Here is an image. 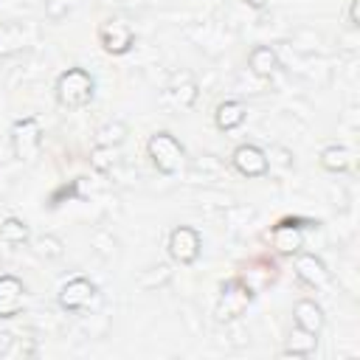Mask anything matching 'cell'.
Wrapping results in <instances>:
<instances>
[{
	"mask_svg": "<svg viewBox=\"0 0 360 360\" xmlns=\"http://www.w3.org/2000/svg\"><path fill=\"white\" fill-rule=\"evenodd\" d=\"M53 96H56V104L65 107V110H82L87 107L93 98H96V79L90 70L84 68H68L56 76V84H53Z\"/></svg>",
	"mask_w": 360,
	"mask_h": 360,
	"instance_id": "obj_1",
	"label": "cell"
},
{
	"mask_svg": "<svg viewBox=\"0 0 360 360\" xmlns=\"http://www.w3.org/2000/svg\"><path fill=\"white\" fill-rule=\"evenodd\" d=\"M146 155H149L152 166H155L160 174H166V177L177 174V172L183 169V163H186V146H183L169 129H158V132L149 135V141H146Z\"/></svg>",
	"mask_w": 360,
	"mask_h": 360,
	"instance_id": "obj_2",
	"label": "cell"
},
{
	"mask_svg": "<svg viewBox=\"0 0 360 360\" xmlns=\"http://www.w3.org/2000/svg\"><path fill=\"white\" fill-rule=\"evenodd\" d=\"M96 39L101 45L104 53L110 56H124L132 51L135 45V28L124 20V17H107L98 22V31H96Z\"/></svg>",
	"mask_w": 360,
	"mask_h": 360,
	"instance_id": "obj_3",
	"label": "cell"
},
{
	"mask_svg": "<svg viewBox=\"0 0 360 360\" xmlns=\"http://www.w3.org/2000/svg\"><path fill=\"white\" fill-rule=\"evenodd\" d=\"M39 146H42V129H39V121L34 115H25V118H17L11 124V152L20 163H34L37 155H39Z\"/></svg>",
	"mask_w": 360,
	"mask_h": 360,
	"instance_id": "obj_4",
	"label": "cell"
},
{
	"mask_svg": "<svg viewBox=\"0 0 360 360\" xmlns=\"http://www.w3.org/2000/svg\"><path fill=\"white\" fill-rule=\"evenodd\" d=\"M250 301H253V287L245 278H228L219 287V301H217L214 315L217 321H233L248 309Z\"/></svg>",
	"mask_w": 360,
	"mask_h": 360,
	"instance_id": "obj_5",
	"label": "cell"
},
{
	"mask_svg": "<svg viewBox=\"0 0 360 360\" xmlns=\"http://www.w3.org/2000/svg\"><path fill=\"white\" fill-rule=\"evenodd\" d=\"M98 298H101V292H98V287H96L87 276H73V278H68V281L59 287V295H56L59 307L68 309V312H84V309L96 307Z\"/></svg>",
	"mask_w": 360,
	"mask_h": 360,
	"instance_id": "obj_6",
	"label": "cell"
},
{
	"mask_svg": "<svg viewBox=\"0 0 360 360\" xmlns=\"http://www.w3.org/2000/svg\"><path fill=\"white\" fill-rule=\"evenodd\" d=\"M166 253H169L172 262L183 264V267L194 264L200 259V253H202V239H200L197 228H191V225L172 228V233L166 239Z\"/></svg>",
	"mask_w": 360,
	"mask_h": 360,
	"instance_id": "obj_7",
	"label": "cell"
},
{
	"mask_svg": "<svg viewBox=\"0 0 360 360\" xmlns=\"http://www.w3.org/2000/svg\"><path fill=\"white\" fill-rule=\"evenodd\" d=\"M231 163L242 177H264L270 172V160L262 146L256 143H239L231 152Z\"/></svg>",
	"mask_w": 360,
	"mask_h": 360,
	"instance_id": "obj_8",
	"label": "cell"
},
{
	"mask_svg": "<svg viewBox=\"0 0 360 360\" xmlns=\"http://www.w3.org/2000/svg\"><path fill=\"white\" fill-rule=\"evenodd\" d=\"M270 242L278 253H298L304 248V225L301 219L284 217L270 228Z\"/></svg>",
	"mask_w": 360,
	"mask_h": 360,
	"instance_id": "obj_9",
	"label": "cell"
},
{
	"mask_svg": "<svg viewBox=\"0 0 360 360\" xmlns=\"http://www.w3.org/2000/svg\"><path fill=\"white\" fill-rule=\"evenodd\" d=\"M25 304V284L17 276H0V318L20 315Z\"/></svg>",
	"mask_w": 360,
	"mask_h": 360,
	"instance_id": "obj_10",
	"label": "cell"
},
{
	"mask_svg": "<svg viewBox=\"0 0 360 360\" xmlns=\"http://www.w3.org/2000/svg\"><path fill=\"white\" fill-rule=\"evenodd\" d=\"M295 276H298V281H304L309 287H323L329 281L326 264L315 253H301V250L295 256Z\"/></svg>",
	"mask_w": 360,
	"mask_h": 360,
	"instance_id": "obj_11",
	"label": "cell"
},
{
	"mask_svg": "<svg viewBox=\"0 0 360 360\" xmlns=\"http://www.w3.org/2000/svg\"><path fill=\"white\" fill-rule=\"evenodd\" d=\"M166 98H172L177 107H183V110H188L194 101H197V82H194V76L188 73V70H180V73H174L172 79H169V84H166Z\"/></svg>",
	"mask_w": 360,
	"mask_h": 360,
	"instance_id": "obj_12",
	"label": "cell"
},
{
	"mask_svg": "<svg viewBox=\"0 0 360 360\" xmlns=\"http://www.w3.org/2000/svg\"><path fill=\"white\" fill-rule=\"evenodd\" d=\"M323 321H326V318H323L321 304H315L312 298L295 301V307H292V326H301V329H307V332H312V335H321Z\"/></svg>",
	"mask_w": 360,
	"mask_h": 360,
	"instance_id": "obj_13",
	"label": "cell"
},
{
	"mask_svg": "<svg viewBox=\"0 0 360 360\" xmlns=\"http://www.w3.org/2000/svg\"><path fill=\"white\" fill-rule=\"evenodd\" d=\"M248 68L259 76V79H270L278 73L281 62H278V53L273 45H253L250 53H248Z\"/></svg>",
	"mask_w": 360,
	"mask_h": 360,
	"instance_id": "obj_14",
	"label": "cell"
},
{
	"mask_svg": "<svg viewBox=\"0 0 360 360\" xmlns=\"http://www.w3.org/2000/svg\"><path fill=\"white\" fill-rule=\"evenodd\" d=\"M245 118H248V107H245V101H239V98H225V101H219L217 110H214V124H217V129H222V132H231V129L242 127Z\"/></svg>",
	"mask_w": 360,
	"mask_h": 360,
	"instance_id": "obj_15",
	"label": "cell"
},
{
	"mask_svg": "<svg viewBox=\"0 0 360 360\" xmlns=\"http://www.w3.org/2000/svg\"><path fill=\"white\" fill-rule=\"evenodd\" d=\"M321 166L326 172H335V174L338 172H349L354 166V152L349 146H343V143H329V146L321 149Z\"/></svg>",
	"mask_w": 360,
	"mask_h": 360,
	"instance_id": "obj_16",
	"label": "cell"
},
{
	"mask_svg": "<svg viewBox=\"0 0 360 360\" xmlns=\"http://www.w3.org/2000/svg\"><path fill=\"white\" fill-rule=\"evenodd\" d=\"M318 349V335L301 329V326H292L290 329V338H287V346L281 349V357H307Z\"/></svg>",
	"mask_w": 360,
	"mask_h": 360,
	"instance_id": "obj_17",
	"label": "cell"
},
{
	"mask_svg": "<svg viewBox=\"0 0 360 360\" xmlns=\"http://www.w3.org/2000/svg\"><path fill=\"white\" fill-rule=\"evenodd\" d=\"M127 135H129V127H127L124 121L112 118V121H104V124L96 129L93 143L101 146V149H118V146L127 141Z\"/></svg>",
	"mask_w": 360,
	"mask_h": 360,
	"instance_id": "obj_18",
	"label": "cell"
},
{
	"mask_svg": "<svg viewBox=\"0 0 360 360\" xmlns=\"http://www.w3.org/2000/svg\"><path fill=\"white\" fill-rule=\"evenodd\" d=\"M0 239L8 242V245H22V242L31 239V228H28V222L20 219V217H6V219L0 222Z\"/></svg>",
	"mask_w": 360,
	"mask_h": 360,
	"instance_id": "obj_19",
	"label": "cell"
},
{
	"mask_svg": "<svg viewBox=\"0 0 360 360\" xmlns=\"http://www.w3.org/2000/svg\"><path fill=\"white\" fill-rule=\"evenodd\" d=\"M34 248H37V253L39 256H45V259H59L62 253H65V245H62V239L59 236H39L37 242H34Z\"/></svg>",
	"mask_w": 360,
	"mask_h": 360,
	"instance_id": "obj_20",
	"label": "cell"
},
{
	"mask_svg": "<svg viewBox=\"0 0 360 360\" xmlns=\"http://www.w3.org/2000/svg\"><path fill=\"white\" fill-rule=\"evenodd\" d=\"M76 6H79V0H48L45 3V17L51 22H62Z\"/></svg>",
	"mask_w": 360,
	"mask_h": 360,
	"instance_id": "obj_21",
	"label": "cell"
},
{
	"mask_svg": "<svg viewBox=\"0 0 360 360\" xmlns=\"http://www.w3.org/2000/svg\"><path fill=\"white\" fill-rule=\"evenodd\" d=\"M349 25H352V28L360 25V22H357V0H349Z\"/></svg>",
	"mask_w": 360,
	"mask_h": 360,
	"instance_id": "obj_22",
	"label": "cell"
},
{
	"mask_svg": "<svg viewBox=\"0 0 360 360\" xmlns=\"http://www.w3.org/2000/svg\"><path fill=\"white\" fill-rule=\"evenodd\" d=\"M242 3H245V6H250V8H256V11H259V8H267V6H270V3H273V0H242Z\"/></svg>",
	"mask_w": 360,
	"mask_h": 360,
	"instance_id": "obj_23",
	"label": "cell"
}]
</instances>
